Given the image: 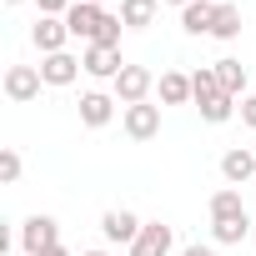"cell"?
Masks as SVG:
<instances>
[{
    "label": "cell",
    "instance_id": "1",
    "mask_svg": "<svg viewBox=\"0 0 256 256\" xmlns=\"http://www.w3.org/2000/svg\"><path fill=\"white\" fill-rule=\"evenodd\" d=\"M20 246H26V256L56 251V246H60V221H56V216H30V221L20 226Z\"/></svg>",
    "mask_w": 256,
    "mask_h": 256
},
{
    "label": "cell",
    "instance_id": "2",
    "mask_svg": "<svg viewBox=\"0 0 256 256\" xmlns=\"http://www.w3.org/2000/svg\"><path fill=\"white\" fill-rule=\"evenodd\" d=\"M151 90H156V76H151L146 66H126V70L116 76V100H120V106H141Z\"/></svg>",
    "mask_w": 256,
    "mask_h": 256
},
{
    "label": "cell",
    "instance_id": "3",
    "mask_svg": "<svg viewBox=\"0 0 256 256\" xmlns=\"http://www.w3.org/2000/svg\"><path fill=\"white\" fill-rule=\"evenodd\" d=\"M126 136L131 141H156L161 136V106H151V100H141V106H126Z\"/></svg>",
    "mask_w": 256,
    "mask_h": 256
},
{
    "label": "cell",
    "instance_id": "4",
    "mask_svg": "<svg viewBox=\"0 0 256 256\" xmlns=\"http://www.w3.org/2000/svg\"><path fill=\"white\" fill-rule=\"evenodd\" d=\"M40 86H46L40 66H10V70H6V96H10L16 106L36 100V96H40Z\"/></svg>",
    "mask_w": 256,
    "mask_h": 256
},
{
    "label": "cell",
    "instance_id": "5",
    "mask_svg": "<svg viewBox=\"0 0 256 256\" xmlns=\"http://www.w3.org/2000/svg\"><path fill=\"white\" fill-rule=\"evenodd\" d=\"M80 66H86V76H96V80H116V76L126 70V60H120V50H110V46H86V56H80Z\"/></svg>",
    "mask_w": 256,
    "mask_h": 256
},
{
    "label": "cell",
    "instance_id": "6",
    "mask_svg": "<svg viewBox=\"0 0 256 256\" xmlns=\"http://www.w3.org/2000/svg\"><path fill=\"white\" fill-rule=\"evenodd\" d=\"M171 241H176V231H171L166 221H151V226H141V236L131 241V256H171Z\"/></svg>",
    "mask_w": 256,
    "mask_h": 256
},
{
    "label": "cell",
    "instance_id": "7",
    "mask_svg": "<svg viewBox=\"0 0 256 256\" xmlns=\"http://www.w3.org/2000/svg\"><path fill=\"white\" fill-rule=\"evenodd\" d=\"M30 40L40 46V56H60V50H66V40H70V26H66V20H56V16H40V20H36V30H30Z\"/></svg>",
    "mask_w": 256,
    "mask_h": 256
},
{
    "label": "cell",
    "instance_id": "8",
    "mask_svg": "<svg viewBox=\"0 0 256 256\" xmlns=\"http://www.w3.org/2000/svg\"><path fill=\"white\" fill-rule=\"evenodd\" d=\"M80 70H86V66H80L70 50H60V56H46V60H40V76H46V86H56V90H60V86H70Z\"/></svg>",
    "mask_w": 256,
    "mask_h": 256
},
{
    "label": "cell",
    "instance_id": "9",
    "mask_svg": "<svg viewBox=\"0 0 256 256\" xmlns=\"http://www.w3.org/2000/svg\"><path fill=\"white\" fill-rule=\"evenodd\" d=\"M110 116H116V100H110L106 90H86V96H80V120L90 126V131L110 126Z\"/></svg>",
    "mask_w": 256,
    "mask_h": 256
},
{
    "label": "cell",
    "instance_id": "10",
    "mask_svg": "<svg viewBox=\"0 0 256 256\" xmlns=\"http://www.w3.org/2000/svg\"><path fill=\"white\" fill-rule=\"evenodd\" d=\"M100 231H106V241H120V246H131V241L141 236V221H136L131 211H106V216H100Z\"/></svg>",
    "mask_w": 256,
    "mask_h": 256
},
{
    "label": "cell",
    "instance_id": "11",
    "mask_svg": "<svg viewBox=\"0 0 256 256\" xmlns=\"http://www.w3.org/2000/svg\"><path fill=\"white\" fill-rule=\"evenodd\" d=\"M221 176H226V186H241V181H251V176H256V156H251L246 146L226 151V156H221Z\"/></svg>",
    "mask_w": 256,
    "mask_h": 256
},
{
    "label": "cell",
    "instance_id": "12",
    "mask_svg": "<svg viewBox=\"0 0 256 256\" xmlns=\"http://www.w3.org/2000/svg\"><path fill=\"white\" fill-rule=\"evenodd\" d=\"M211 26H216V6L211 0H196V6L181 10V30L186 36H211Z\"/></svg>",
    "mask_w": 256,
    "mask_h": 256
},
{
    "label": "cell",
    "instance_id": "13",
    "mask_svg": "<svg viewBox=\"0 0 256 256\" xmlns=\"http://www.w3.org/2000/svg\"><path fill=\"white\" fill-rule=\"evenodd\" d=\"M156 10H161V0H120V20H126V30H146V26L156 20Z\"/></svg>",
    "mask_w": 256,
    "mask_h": 256
},
{
    "label": "cell",
    "instance_id": "14",
    "mask_svg": "<svg viewBox=\"0 0 256 256\" xmlns=\"http://www.w3.org/2000/svg\"><path fill=\"white\" fill-rule=\"evenodd\" d=\"M156 90H161V106H186V100H191V76H181V70H166Z\"/></svg>",
    "mask_w": 256,
    "mask_h": 256
},
{
    "label": "cell",
    "instance_id": "15",
    "mask_svg": "<svg viewBox=\"0 0 256 256\" xmlns=\"http://www.w3.org/2000/svg\"><path fill=\"white\" fill-rule=\"evenodd\" d=\"M216 96H226L221 80H216V66H201V70L191 76V100H196V106H211Z\"/></svg>",
    "mask_w": 256,
    "mask_h": 256
},
{
    "label": "cell",
    "instance_id": "16",
    "mask_svg": "<svg viewBox=\"0 0 256 256\" xmlns=\"http://www.w3.org/2000/svg\"><path fill=\"white\" fill-rule=\"evenodd\" d=\"M216 80H221V90L236 100V96H246V70H241V60H216Z\"/></svg>",
    "mask_w": 256,
    "mask_h": 256
},
{
    "label": "cell",
    "instance_id": "17",
    "mask_svg": "<svg viewBox=\"0 0 256 256\" xmlns=\"http://www.w3.org/2000/svg\"><path fill=\"white\" fill-rule=\"evenodd\" d=\"M246 231H251V216H231V221H211V236H216L221 246H241V241H246Z\"/></svg>",
    "mask_w": 256,
    "mask_h": 256
},
{
    "label": "cell",
    "instance_id": "18",
    "mask_svg": "<svg viewBox=\"0 0 256 256\" xmlns=\"http://www.w3.org/2000/svg\"><path fill=\"white\" fill-rule=\"evenodd\" d=\"M211 36H216V40H236V36H241V6H216Z\"/></svg>",
    "mask_w": 256,
    "mask_h": 256
},
{
    "label": "cell",
    "instance_id": "19",
    "mask_svg": "<svg viewBox=\"0 0 256 256\" xmlns=\"http://www.w3.org/2000/svg\"><path fill=\"white\" fill-rule=\"evenodd\" d=\"M231 216H246V206H241V191H216L211 196V221H231Z\"/></svg>",
    "mask_w": 256,
    "mask_h": 256
},
{
    "label": "cell",
    "instance_id": "20",
    "mask_svg": "<svg viewBox=\"0 0 256 256\" xmlns=\"http://www.w3.org/2000/svg\"><path fill=\"white\" fill-rule=\"evenodd\" d=\"M201 116H206L211 126H221V120H231V116H236V100H231V96H216L211 106H201Z\"/></svg>",
    "mask_w": 256,
    "mask_h": 256
},
{
    "label": "cell",
    "instance_id": "21",
    "mask_svg": "<svg viewBox=\"0 0 256 256\" xmlns=\"http://www.w3.org/2000/svg\"><path fill=\"white\" fill-rule=\"evenodd\" d=\"M0 181H6V186L20 181V156L16 151H0Z\"/></svg>",
    "mask_w": 256,
    "mask_h": 256
},
{
    "label": "cell",
    "instance_id": "22",
    "mask_svg": "<svg viewBox=\"0 0 256 256\" xmlns=\"http://www.w3.org/2000/svg\"><path fill=\"white\" fill-rule=\"evenodd\" d=\"M241 120L256 131V96H241Z\"/></svg>",
    "mask_w": 256,
    "mask_h": 256
},
{
    "label": "cell",
    "instance_id": "23",
    "mask_svg": "<svg viewBox=\"0 0 256 256\" xmlns=\"http://www.w3.org/2000/svg\"><path fill=\"white\" fill-rule=\"evenodd\" d=\"M181 256H216V251H211V246H186Z\"/></svg>",
    "mask_w": 256,
    "mask_h": 256
},
{
    "label": "cell",
    "instance_id": "24",
    "mask_svg": "<svg viewBox=\"0 0 256 256\" xmlns=\"http://www.w3.org/2000/svg\"><path fill=\"white\" fill-rule=\"evenodd\" d=\"M166 6H181V10H186V6H196V0H166Z\"/></svg>",
    "mask_w": 256,
    "mask_h": 256
},
{
    "label": "cell",
    "instance_id": "25",
    "mask_svg": "<svg viewBox=\"0 0 256 256\" xmlns=\"http://www.w3.org/2000/svg\"><path fill=\"white\" fill-rule=\"evenodd\" d=\"M46 256H70V251H66V246H56V251H46Z\"/></svg>",
    "mask_w": 256,
    "mask_h": 256
},
{
    "label": "cell",
    "instance_id": "26",
    "mask_svg": "<svg viewBox=\"0 0 256 256\" xmlns=\"http://www.w3.org/2000/svg\"><path fill=\"white\" fill-rule=\"evenodd\" d=\"M86 6H100V10H106V6H110V0H86Z\"/></svg>",
    "mask_w": 256,
    "mask_h": 256
},
{
    "label": "cell",
    "instance_id": "27",
    "mask_svg": "<svg viewBox=\"0 0 256 256\" xmlns=\"http://www.w3.org/2000/svg\"><path fill=\"white\" fill-rule=\"evenodd\" d=\"M86 256H110V251H86Z\"/></svg>",
    "mask_w": 256,
    "mask_h": 256
},
{
    "label": "cell",
    "instance_id": "28",
    "mask_svg": "<svg viewBox=\"0 0 256 256\" xmlns=\"http://www.w3.org/2000/svg\"><path fill=\"white\" fill-rule=\"evenodd\" d=\"M10 6H20V0H10Z\"/></svg>",
    "mask_w": 256,
    "mask_h": 256
}]
</instances>
